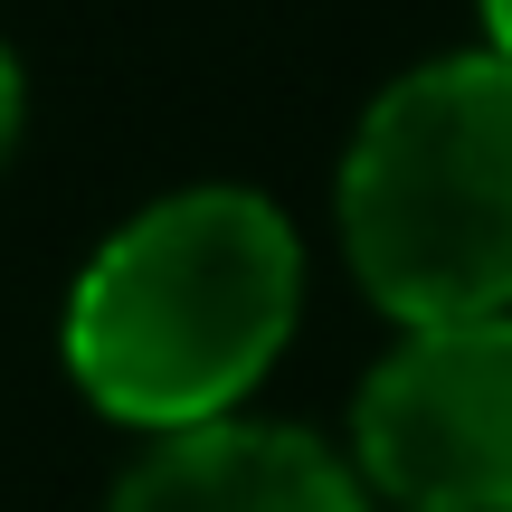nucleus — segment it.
Masks as SVG:
<instances>
[{"mask_svg":"<svg viewBox=\"0 0 512 512\" xmlns=\"http://www.w3.org/2000/svg\"><path fill=\"white\" fill-rule=\"evenodd\" d=\"M304 304V247L256 190H181L95 247L67 294V370L105 418L209 427L266 380Z\"/></svg>","mask_w":512,"mask_h":512,"instance_id":"obj_1","label":"nucleus"},{"mask_svg":"<svg viewBox=\"0 0 512 512\" xmlns=\"http://www.w3.org/2000/svg\"><path fill=\"white\" fill-rule=\"evenodd\" d=\"M342 247L399 323L512 313V57H437L361 114Z\"/></svg>","mask_w":512,"mask_h":512,"instance_id":"obj_2","label":"nucleus"},{"mask_svg":"<svg viewBox=\"0 0 512 512\" xmlns=\"http://www.w3.org/2000/svg\"><path fill=\"white\" fill-rule=\"evenodd\" d=\"M399 512H512V313L408 323L351 418Z\"/></svg>","mask_w":512,"mask_h":512,"instance_id":"obj_3","label":"nucleus"},{"mask_svg":"<svg viewBox=\"0 0 512 512\" xmlns=\"http://www.w3.org/2000/svg\"><path fill=\"white\" fill-rule=\"evenodd\" d=\"M105 512H361V484L304 427L209 418L152 446Z\"/></svg>","mask_w":512,"mask_h":512,"instance_id":"obj_4","label":"nucleus"},{"mask_svg":"<svg viewBox=\"0 0 512 512\" xmlns=\"http://www.w3.org/2000/svg\"><path fill=\"white\" fill-rule=\"evenodd\" d=\"M10 143H19V67L0 48V162H10Z\"/></svg>","mask_w":512,"mask_h":512,"instance_id":"obj_5","label":"nucleus"},{"mask_svg":"<svg viewBox=\"0 0 512 512\" xmlns=\"http://www.w3.org/2000/svg\"><path fill=\"white\" fill-rule=\"evenodd\" d=\"M484 29H494V48L512 57V0H484Z\"/></svg>","mask_w":512,"mask_h":512,"instance_id":"obj_6","label":"nucleus"}]
</instances>
